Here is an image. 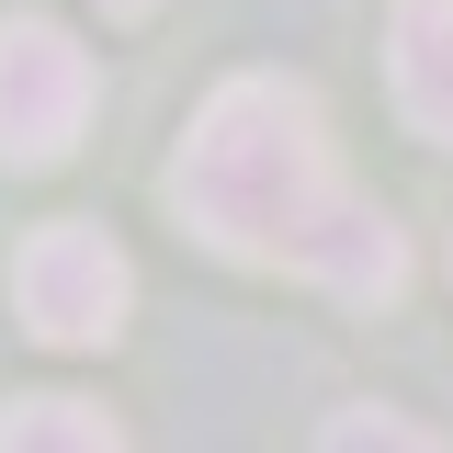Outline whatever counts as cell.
Returning a JSON list of instances; mask_svg holds the SVG:
<instances>
[{"instance_id":"52a82bcc","label":"cell","mask_w":453,"mask_h":453,"mask_svg":"<svg viewBox=\"0 0 453 453\" xmlns=\"http://www.w3.org/2000/svg\"><path fill=\"white\" fill-rule=\"evenodd\" d=\"M318 453H453V442H442V431H419V419H396V408H340Z\"/></svg>"},{"instance_id":"ba28073f","label":"cell","mask_w":453,"mask_h":453,"mask_svg":"<svg viewBox=\"0 0 453 453\" xmlns=\"http://www.w3.org/2000/svg\"><path fill=\"white\" fill-rule=\"evenodd\" d=\"M136 12H159V0H103V23H136Z\"/></svg>"},{"instance_id":"277c9868","label":"cell","mask_w":453,"mask_h":453,"mask_svg":"<svg viewBox=\"0 0 453 453\" xmlns=\"http://www.w3.org/2000/svg\"><path fill=\"white\" fill-rule=\"evenodd\" d=\"M386 80H396L408 136L453 148V0H396V23H386Z\"/></svg>"},{"instance_id":"8992f818","label":"cell","mask_w":453,"mask_h":453,"mask_svg":"<svg viewBox=\"0 0 453 453\" xmlns=\"http://www.w3.org/2000/svg\"><path fill=\"white\" fill-rule=\"evenodd\" d=\"M0 453H125V431L91 396H12L0 408Z\"/></svg>"},{"instance_id":"5b68a950","label":"cell","mask_w":453,"mask_h":453,"mask_svg":"<svg viewBox=\"0 0 453 453\" xmlns=\"http://www.w3.org/2000/svg\"><path fill=\"white\" fill-rule=\"evenodd\" d=\"M295 273L329 283V295H351V306H386L396 283H408V238H396V226L374 216L363 193H351V204H340V216L306 238V261H295Z\"/></svg>"},{"instance_id":"6da1fadb","label":"cell","mask_w":453,"mask_h":453,"mask_svg":"<svg viewBox=\"0 0 453 453\" xmlns=\"http://www.w3.org/2000/svg\"><path fill=\"white\" fill-rule=\"evenodd\" d=\"M170 204L204 226L216 250L238 261H306V238L351 204L340 193V148H329V113L306 80H226L216 103L193 113L181 159H170Z\"/></svg>"},{"instance_id":"7a4b0ae2","label":"cell","mask_w":453,"mask_h":453,"mask_svg":"<svg viewBox=\"0 0 453 453\" xmlns=\"http://www.w3.org/2000/svg\"><path fill=\"white\" fill-rule=\"evenodd\" d=\"M12 306H23V329L57 340V351H103L125 329V306H136V273H125V250H113L103 226H35L23 238V261H12Z\"/></svg>"},{"instance_id":"3957f363","label":"cell","mask_w":453,"mask_h":453,"mask_svg":"<svg viewBox=\"0 0 453 453\" xmlns=\"http://www.w3.org/2000/svg\"><path fill=\"white\" fill-rule=\"evenodd\" d=\"M80 125H91V46H68L46 12L0 23V159L46 170L80 148Z\"/></svg>"}]
</instances>
